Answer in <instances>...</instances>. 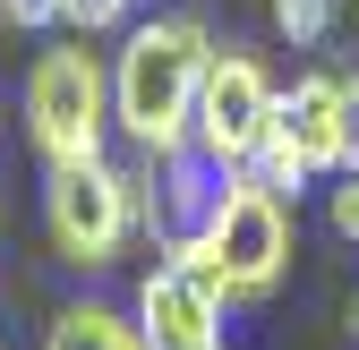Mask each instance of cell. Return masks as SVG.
Wrapping results in <instances>:
<instances>
[{"label": "cell", "instance_id": "6da1fadb", "mask_svg": "<svg viewBox=\"0 0 359 350\" xmlns=\"http://www.w3.org/2000/svg\"><path fill=\"white\" fill-rule=\"evenodd\" d=\"M205 60H214V34L205 18H137L111 52V128L137 162H163L189 146L197 128V85H205Z\"/></svg>", "mask_w": 359, "mask_h": 350}, {"label": "cell", "instance_id": "7a4b0ae2", "mask_svg": "<svg viewBox=\"0 0 359 350\" xmlns=\"http://www.w3.org/2000/svg\"><path fill=\"white\" fill-rule=\"evenodd\" d=\"M197 265L231 290V308H257V299H274L291 256H299V205L283 188H265L257 171H231L214 197V223L197 231Z\"/></svg>", "mask_w": 359, "mask_h": 350}, {"label": "cell", "instance_id": "3957f363", "mask_svg": "<svg viewBox=\"0 0 359 350\" xmlns=\"http://www.w3.org/2000/svg\"><path fill=\"white\" fill-rule=\"evenodd\" d=\"M18 111H26V137L43 154V171L52 162H95L111 154V60L86 52V34L69 43H43V52L26 60V85H18Z\"/></svg>", "mask_w": 359, "mask_h": 350}, {"label": "cell", "instance_id": "277c9868", "mask_svg": "<svg viewBox=\"0 0 359 350\" xmlns=\"http://www.w3.org/2000/svg\"><path fill=\"white\" fill-rule=\"evenodd\" d=\"M146 231V188H137V162H52L43 171V239H52L60 265L77 274H103L120 265V248Z\"/></svg>", "mask_w": 359, "mask_h": 350}, {"label": "cell", "instance_id": "5b68a950", "mask_svg": "<svg viewBox=\"0 0 359 350\" xmlns=\"http://www.w3.org/2000/svg\"><path fill=\"white\" fill-rule=\"evenodd\" d=\"M265 188H283L291 205L308 188H325L334 171H351V128H342V69H308L283 85V111H274V137L248 162Z\"/></svg>", "mask_w": 359, "mask_h": 350}, {"label": "cell", "instance_id": "8992f818", "mask_svg": "<svg viewBox=\"0 0 359 350\" xmlns=\"http://www.w3.org/2000/svg\"><path fill=\"white\" fill-rule=\"evenodd\" d=\"M274 111H283V85L265 77L257 52H240V43H214L205 60V85H197V128L189 146L222 171H248L265 154V137H274Z\"/></svg>", "mask_w": 359, "mask_h": 350}, {"label": "cell", "instance_id": "52a82bcc", "mask_svg": "<svg viewBox=\"0 0 359 350\" xmlns=\"http://www.w3.org/2000/svg\"><path fill=\"white\" fill-rule=\"evenodd\" d=\"M146 350H222V316H231V290H222L189 248H154V265L137 274L128 299Z\"/></svg>", "mask_w": 359, "mask_h": 350}, {"label": "cell", "instance_id": "ba28073f", "mask_svg": "<svg viewBox=\"0 0 359 350\" xmlns=\"http://www.w3.org/2000/svg\"><path fill=\"white\" fill-rule=\"evenodd\" d=\"M231 171L205 162L197 146H180L163 162H137V188H146V239L154 248H197V231L214 223V197Z\"/></svg>", "mask_w": 359, "mask_h": 350}, {"label": "cell", "instance_id": "9c48e42d", "mask_svg": "<svg viewBox=\"0 0 359 350\" xmlns=\"http://www.w3.org/2000/svg\"><path fill=\"white\" fill-rule=\"evenodd\" d=\"M43 350H146V333H137L128 308H111V299H77V308H60L43 325Z\"/></svg>", "mask_w": 359, "mask_h": 350}, {"label": "cell", "instance_id": "30bf717a", "mask_svg": "<svg viewBox=\"0 0 359 350\" xmlns=\"http://www.w3.org/2000/svg\"><path fill=\"white\" fill-rule=\"evenodd\" d=\"M334 26H342V0H274V34L291 43V52L334 43Z\"/></svg>", "mask_w": 359, "mask_h": 350}, {"label": "cell", "instance_id": "8fae6325", "mask_svg": "<svg viewBox=\"0 0 359 350\" xmlns=\"http://www.w3.org/2000/svg\"><path fill=\"white\" fill-rule=\"evenodd\" d=\"M137 26V0H69V34H128Z\"/></svg>", "mask_w": 359, "mask_h": 350}, {"label": "cell", "instance_id": "7c38bea8", "mask_svg": "<svg viewBox=\"0 0 359 350\" xmlns=\"http://www.w3.org/2000/svg\"><path fill=\"white\" fill-rule=\"evenodd\" d=\"M325 223H334V239H342V248H359V162L325 180Z\"/></svg>", "mask_w": 359, "mask_h": 350}, {"label": "cell", "instance_id": "4fadbf2b", "mask_svg": "<svg viewBox=\"0 0 359 350\" xmlns=\"http://www.w3.org/2000/svg\"><path fill=\"white\" fill-rule=\"evenodd\" d=\"M0 26H9V34H60L69 26V0H0Z\"/></svg>", "mask_w": 359, "mask_h": 350}, {"label": "cell", "instance_id": "5bb4252c", "mask_svg": "<svg viewBox=\"0 0 359 350\" xmlns=\"http://www.w3.org/2000/svg\"><path fill=\"white\" fill-rule=\"evenodd\" d=\"M342 128H351V162H359V69H342Z\"/></svg>", "mask_w": 359, "mask_h": 350}, {"label": "cell", "instance_id": "9a60e30c", "mask_svg": "<svg viewBox=\"0 0 359 350\" xmlns=\"http://www.w3.org/2000/svg\"><path fill=\"white\" fill-rule=\"evenodd\" d=\"M351 325H359V299H351Z\"/></svg>", "mask_w": 359, "mask_h": 350}]
</instances>
